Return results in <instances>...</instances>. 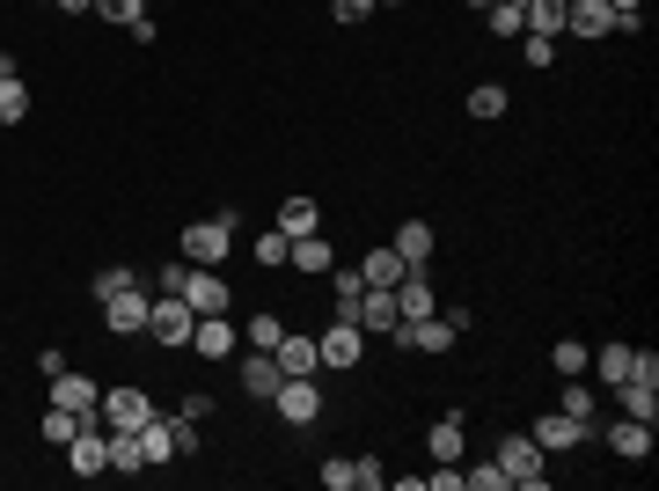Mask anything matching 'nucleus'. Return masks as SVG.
Here are the masks:
<instances>
[{"label": "nucleus", "instance_id": "41", "mask_svg": "<svg viewBox=\"0 0 659 491\" xmlns=\"http://www.w3.org/2000/svg\"><path fill=\"white\" fill-rule=\"evenodd\" d=\"M169 433H176V455H198V418L176 411V418H169Z\"/></svg>", "mask_w": 659, "mask_h": 491}, {"label": "nucleus", "instance_id": "34", "mask_svg": "<svg viewBox=\"0 0 659 491\" xmlns=\"http://www.w3.org/2000/svg\"><path fill=\"white\" fill-rule=\"evenodd\" d=\"M550 360H557V374L572 382V374H586V360H593V352H586V338H557V344H550Z\"/></svg>", "mask_w": 659, "mask_h": 491}, {"label": "nucleus", "instance_id": "40", "mask_svg": "<svg viewBox=\"0 0 659 491\" xmlns=\"http://www.w3.org/2000/svg\"><path fill=\"white\" fill-rule=\"evenodd\" d=\"M330 15H338L344 30H360L366 15H374V0H330Z\"/></svg>", "mask_w": 659, "mask_h": 491}, {"label": "nucleus", "instance_id": "5", "mask_svg": "<svg viewBox=\"0 0 659 491\" xmlns=\"http://www.w3.org/2000/svg\"><path fill=\"white\" fill-rule=\"evenodd\" d=\"M146 418H154V396H146V389H103V404H96V418H89V425H110V433H140Z\"/></svg>", "mask_w": 659, "mask_h": 491}, {"label": "nucleus", "instance_id": "47", "mask_svg": "<svg viewBox=\"0 0 659 491\" xmlns=\"http://www.w3.org/2000/svg\"><path fill=\"white\" fill-rule=\"evenodd\" d=\"M118 287H132V271H125V265H118V271H96V301L118 294Z\"/></svg>", "mask_w": 659, "mask_h": 491}, {"label": "nucleus", "instance_id": "33", "mask_svg": "<svg viewBox=\"0 0 659 491\" xmlns=\"http://www.w3.org/2000/svg\"><path fill=\"white\" fill-rule=\"evenodd\" d=\"M564 418H579V425H593V389H586V374H572L564 382V404H557Z\"/></svg>", "mask_w": 659, "mask_h": 491}, {"label": "nucleus", "instance_id": "9", "mask_svg": "<svg viewBox=\"0 0 659 491\" xmlns=\"http://www.w3.org/2000/svg\"><path fill=\"white\" fill-rule=\"evenodd\" d=\"M67 463L73 477H110V425H81L67 441Z\"/></svg>", "mask_w": 659, "mask_h": 491}, {"label": "nucleus", "instance_id": "30", "mask_svg": "<svg viewBox=\"0 0 659 491\" xmlns=\"http://www.w3.org/2000/svg\"><path fill=\"white\" fill-rule=\"evenodd\" d=\"M279 338H286V323L271 316V308H264V316H249V323H243V344H249V352H271Z\"/></svg>", "mask_w": 659, "mask_h": 491}, {"label": "nucleus", "instance_id": "49", "mask_svg": "<svg viewBox=\"0 0 659 491\" xmlns=\"http://www.w3.org/2000/svg\"><path fill=\"white\" fill-rule=\"evenodd\" d=\"M59 8H67V15H89V8H96V0H59Z\"/></svg>", "mask_w": 659, "mask_h": 491}, {"label": "nucleus", "instance_id": "16", "mask_svg": "<svg viewBox=\"0 0 659 491\" xmlns=\"http://www.w3.org/2000/svg\"><path fill=\"white\" fill-rule=\"evenodd\" d=\"M293 271H308V279H330L338 271V249L322 243V235H293V257H286Z\"/></svg>", "mask_w": 659, "mask_h": 491}, {"label": "nucleus", "instance_id": "36", "mask_svg": "<svg viewBox=\"0 0 659 491\" xmlns=\"http://www.w3.org/2000/svg\"><path fill=\"white\" fill-rule=\"evenodd\" d=\"M462 484H469V491H513V484H506V469H498V455H491V463H469V469H462Z\"/></svg>", "mask_w": 659, "mask_h": 491}, {"label": "nucleus", "instance_id": "29", "mask_svg": "<svg viewBox=\"0 0 659 491\" xmlns=\"http://www.w3.org/2000/svg\"><path fill=\"white\" fill-rule=\"evenodd\" d=\"M37 433H45V441H51V447H67V441H73V433H81V411H67V404H51V411H45V418H37Z\"/></svg>", "mask_w": 659, "mask_h": 491}, {"label": "nucleus", "instance_id": "22", "mask_svg": "<svg viewBox=\"0 0 659 491\" xmlns=\"http://www.w3.org/2000/svg\"><path fill=\"white\" fill-rule=\"evenodd\" d=\"M631 352H637V344L609 338V344H593V360H586V367H593V374H601V382L615 389V382H631Z\"/></svg>", "mask_w": 659, "mask_h": 491}, {"label": "nucleus", "instance_id": "31", "mask_svg": "<svg viewBox=\"0 0 659 491\" xmlns=\"http://www.w3.org/2000/svg\"><path fill=\"white\" fill-rule=\"evenodd\" d=\"M30 118V81L15 74V81H0V125H23Z\"/></svg>", "mask_w": 659, "mask_h": 491}, {"label": "nucleus", "instance_id": "1", "mask_svg": "<svg viewBox=\"0 0 659 491\" xmlns=\"http://www.w3.org/2000/svg\"><path fill=\"white\" fill-rule=\"evenodd\" d=\"M191 330H198V316H191V301L184 294H154L146 301V338L162 344V352H191Z\"/></svg>", "mask_w": 659, "mask_h": 491}, {"label": "nucleus", "instance_id": "25", "mask_svg": "<svg viewBox=\"0 0 659 491\" xmlns=\"http://www.w3.org/2000/svg\"><path fill=\"white\" fill-rule=\"evenodd\" d=\"M396 294L389 287H366V301H360V330H396Z\"/></svg>", "mask_w": 659, "mask_h": 491}, {"label": "nucleus", "instance_id": "43", "mask_svg": "<svg viewBox=\"0 0 659 491\" xmlns=\"http://www.w3.org/2000/svg\"><path fill=\"white\" fill-rule=\"evenodd\" d=\"M631 382H652L659 389V352H631Z\"/></svg>", "mask_w": 659, "mask_h": 491}, {"label": "nucleus", "instance_id": "45", "mask_svg": "<svg viewBox=\"0 0 659 491\" xmlns=\"http://www.w3.org/2000/svg\"><path fill=\"white\" fill-rule=\"evenodd\" d=\"M220 411V404H213V396H205V389H191V396H184V418H198V425H205V418H213Z\"/></svg>", "mask_w": 659, "mask_h": 491}, {"label": "nucleus", "instance_id": "35", "mask_svg": "<svg viewBox=\"0 0 659 491\" xmlns=\"http://www.w3.org/2000/svg\"><path fill=\"white\" fill-rule=\"evenodd\" d=\"M286 257H293V235H286V227H271V235H257V265H264V271H279Z\"/></svg>", "mask_w": 659, "mask_h": 491}, {"label": "nucleus", "instance_id": "19", "mask_svg": "<svg viewBox=\"0 0 659 491\" xmlns=\"http://www.w3.org/2000/svg\"><path fill=\"white\" fill-rule=\"evenodd\" d=\"M433 243H439V235H433V227H425V221H403V227H396V257H403V271H425V257H433Z\"/></svg>", "mask_w": 659, "mask_h": 491}, {"label": "nucleus", "instance_id": "48", "mask_svg": "<svg viewBox=\"0 0 659 491\" xmlns=\"http://www.w3.org/2000/svg\"><path fill=\"white\" fill-rule=\"evenodd\" d=\"M23 74V59H15V51H0V81H15Z\"/></svg>", "mask_w": 659, "mask_h": 491}, {"label": "nucleus", "instance_id": "50", "mask_svg": "<svg viewBox=\"0 0 659 491\" xmlns=\"http://www.w3.org/2000/svg\"><path fill=\"white\" fill-rule=\"evenodd\" d=\"M374 8H411V0H374Z\"/></svg>", "mask_w": 659, "mask_h": 491}, {"label": "nucleus", "instance_id": "20", "mask_svg": "<svg viewBox=\"0 0 659 491\" xmlns=\"http://www.w3.org/2000/svg\"><path fill=\"white\" fill-rule=\"evenodd\" d=\"M609 447L623 455V463H645V455H652V425H645V418H615V425H609Z\"/></svg>", "mask_w": 659, "mask_h": 491}, {"label": "nucleus", "instance_id": "13", "mask_svg": "<svg viewBox=\"0 0 659 491\" xmlns=\"http://www.w3.org/2000/svg\"><path fill=\"white\" fill-rule=\"evenodd\" d=\"M191 352H198V360H235V323H227V316H198Z\"/></svg>", "mask_w": 659, "mask_h": 491}, {"label": "nucleus", "instance_id": "46", "mask_svg": "<svg viewBox=\"0 0 659 491\" xmlns=\"http://www.w3.org/2000/svg\"><path fill=\"white\" fill-rule=\"evenodd\" d=\"M322 484H330V491H352V463H344V455H338V463H322Z\"/></svg>", "mask_w": 659, "mask_h": 491}, {"label": "nucleus", "instance_id": "52", "mask_svg": "<svg viewBox=\"0 0 659 491\" xmlns=\"http://www.w3.org/2000/svg\"><path fill=\"white\" fill-rule=\"evenodd\" d=\"M513 8H528V0H513Z\"/></svg>", "mask_w": 659, "mask_h": 491}, {"label": "nucleus", "instance_id": "27", "mask_svg": "<svg viewBox=\"0 0 659 491\" xmlns=\"http://www.w3.org/2000/svg\"><path fill=\"white\" fill-rule=\"evenodd\" d=\"M279 227H286V235H316V227H322L316 198H286V206H279Z\"/></svg>", "mask_w": 659, "mask_h": 491}, {"label": "nucleus", "instance_id": "42", "mask_svg": "<svg viewBox=\"0 0 659 491\" xmlns=\"http://www.w3.org/2000/svg\"><path fill=\"white\" fill-rule=\"evenodd\" d=\"M528 37V30H520ZM528 67H557V37H528Z\"/></svg>", "mask_w": 659, "mask_h": 491}, {"label": "nucleus", "instance_id": "26", "mask_svg": "<svg viewBox=\"0 0 659 491\" xmlns=\"http://www.w3.org/2000/svg\"><path fill=\"white\" fill-rule=\"evenodd\" d=\"M110 469H118V477H140V469H146L140 433H110Z\"/></svg>", "mask_w": 659, "mask_h": 491}, {"label": "nucleus", "instance_id": "12", "mask_svg": "<svg viewBox=\"0 0 659 491\" xmlns=\"http://www.w3.org/2000/svg\"><path fill=\"white\" fill-rule=\"evenodd\" d=\"M51 404H67V411H81V425H89V418H96V404H103V389L96 382H89V374H51Z\"/></svg>", "mask_w": 659, "mask_h": 491}, {"label": "nucleus", "instance_id": "37", "mask_svg": "<svg viewBox=\"0 0 659 491\" xmlns=\"http://www.w3.org/2000/svg\"><path fill=\"white\" fill-rule=\"evenodd\" d=\"M469 118H506V89H498V81L469 89Z\"/></svg>", "mask_w": 659, "mask_h": 491}, {"label": "nucleus", "instance_id": "3", "mask_svg": "<svg viewBox=\"0 0 659 491\" xmlns=\"http://www.w3.org/2000/svg\"><path fill=\"white\" fill-rule=\"evenodd\" d=\"M235 227H243V213L227 206V213H213V221H191L184 227V265H220L227 257V243H235Z\"/></svg>", "mask_w": 659, "mask_h": 491}, {"label": "nucleus", "instance_id": "10", "mask_svg": "<svg viewBox=\"0 0 659 491\" xmlns=\"http://www.w3.org/2000/svg\"><path fill=\"white\" fill-rule=\"evenodd\" d=\"M586 433H593V425H579V418H564V411H542V418H536V433H528V441H536L542 455H564V447H579Z\"/></svg>", "mask_w": 659, "mask_h": 491}, {"label": "nucleus", "instance_id": "24", "mask_svg": "<svg viewBox=\"0 0 659 491\" xmlns=\"http://www.w3.org/2000/svg\"><path fill=\"white\" fill-rule=\"evenodd\" d=\"M615 411L652 425V418H659V389H652V382H615Z\"/></svg>", "mask_w": 659, "mask_h": 491}, {"label": "nucleus", "instance_id": "6", "mask_svg": "<svg viewBox=\"0 0 659 491\" xmlns=\"http://www.w3.org/2000/svg\"><path fill=\"white\" fill-rule=\"evenodd\" d=\"M360 352H366V330H360V323H330V330L316 338V360L330 374H352V367H360Z\"/></svg>", "mask_w": 659, "mask_h": 491}, {"label": "nucleus", "instance_id": "4", "mask_svg": "<svg viewBox=\"0 0 659 491\" xmlns=\"http://www.w3.org/2000/svg\"><path fill=\"white\" fill-rule=\"evenodd\" d=\"M271 411L286 418L293 433H301V425H316V418H322V389H316V374H286V382L271 389Z\"/></svg>", "mask_w": 659, "mask_h": 491}, {"label": "nucleus", "instance_id": "17", "mask_svg": "<svg viewBox=\"0 0 659 491\" xmlns=\"http://www.w3.org/2000/svg\"><path fill=\"white\" fill-rule=\"evenodd\" d=\"M360 301H366L360 271H330V323H360Z\"/></svg>", "mask_w": 659, "mask_h": 491}, {"label": "nucleus", "instance_id": "32", "mask_svg": "<svg viewBox=\"0 0 659 491\" xmlns=\"http://www.w3.org/2000/svg\"><path fill=\"white\" fill-rule=\"evenodd\" d=\"M484 30H491V37H520V30H528V15H520L513 0H491V8H484Z\"/></svg>", "mask_w": 659, "mask_h": 491}, {"label": "nucleus", "instance_id": "51", "mask_svg": "<svg viewBox=\"0 0 659 491\" xmlns=\"http://www.w3.org/2000/svg\"><path fill=\"white\" fill-rule=\"evenodd\" d=\"M469 8H491V0H469Z\"/></svg>", "mask_w": 659, "mask_h": 491}, {"label": "nucleus", "instance_id": "44", "mask_svg": "<svg viewBox=\"0 0 659 491\" xmlns=\"http://www.w3.org/2000/svg\"><path fill=\"white\" fill-rule=\"evenodd\" d=\"M425 484H433V491H462V463H439Z\"/></svg>", "mask_w": 659, "mask_h": 491}, {"label": "nucleus", "instance_id": "21", "mask_svg": "<svg viewBox=\"0 0 659 491\" xmlns=\"http://www.w3.org/2000/svg\"><path fill=\"white\" fill-rule=\"evenodd\" d=\"M286 374H279V360L271 352H243V389L257 396V404H271V389H279Z\"/></svg>", "mask_w": 659, "mask_h": 491}, {"label": "nucleus", "instance_id": "39", "mask_svg": "<svg viewBox=\"0 0 659 491\" xmlns=\"http://www.w3.org/2000/svg\"><path fill=\"white\" fill-rule=\"evenodd\" d=\"M374 484H389V469L374 463V455H360V463H352V491H374Z\"/></svg>", "mask_w": 659, "mask_h": 491}, {"label": "nucleus", "instance_id": "7", "mask_svg": "<svg viewBox=\"0 0 659 491\" xmlns=\"http://www.w3.org/2000/svg\"><path fill=\"white\" fill-rule=\"evenodd\" d=\"M184 301H191V316H227V279H220V265H191L184 271Z\"/></svg>", "mask_w": 659, "mask_h": 491}, {"label": "nucleus", "instance_id": "8", "mask_svg": "<svg viewBox=\"0 0 659 491\" xmlns=\"http://www.w3.org/2000/svg\"><path fill=\"white\" fill-rule=\"evenodd\" d=\"M146 301L154 294H140V279H132V287H118V294H103V323H110L118 338H146Z\"/></svg>", "mask_w": 659, "mask_h": 491}, {"label": "nucleus", "instance_id": "15", "mask_svg": "<svg viewBox=\"0 0 659 491\" xmlns=\"http://www.w3.org/2000/svg\"><path fill=\"white\" fill-rule=\"evenodd\" d=\"M462 418H469V411H447V418L433 425V433H425V455H433V463H462V455H469V441H462Z\"/></svg>", "mask_w": 659, "mask_h": 491}, {"label": "nucleus", "instance_id": "23", "mask_svg": "<svg viewBox=\"0 0 659 491\" xmlns=\"http://www.w3.org/2000/svg\"><path fill=\"white\" fill-rule=\"evenodd\" d=\"M140 447H146V469H169L176 463V433H169V418H162V411L140 425Z\"/></svg>", "mask_w": 659, "mask_h": 491}, {"label": "nucleus", "instance_id": "28", "mask_svg": "<svg viewBox=\"0 0 659 491\" xmlns=\"http://www.w3.org/2000/svg\"><path fill=\"white\" fill-rule=\"evenodd\" d=\"M360 279H366V287H396V279H403V257H396V249H366Z\"/></svg>", "mask_w": 659, "mask_h": 491}, {"label": "nucleus", "instance_id": "38", "mask_svg": "<svg viewBox=\"0 0 659 491\" xmlns=\"http://www.w3.org/2000/svg\"><path fill=\"white\" fill-rule=\"evenodd\" d=\"M96 15H103V23H125V30H132L146 15V0H96Z\"/></svg>", "mask_w": 659, "mask_h": 491}, {"label": "nucleus", "instance_id": "14", "mask_svg": "<svg viewBox=\"0 0 659 491\" xmlns=\"http://www.w3.org/2000/svg\"><path fill=\"white\" fill-rule=\"evenodd\" d=\"M564 30H572V37H609L615 30L609 0H564Z\"/></svg>", "mask_w": 659, "mask_h": 491}, {"label": "nucleus", "instance_id": "2", "mask_svg": "<svg viewBox=\"0 0 659 491\" xmlns=\"http://www.w3.org/2000/svg\"><path fill=\"white\" fill-rule=\"evenodd\" d=\"M498 469H506L513 491H542L550 484V455H542L528 433H506V441H498Z\"/></svg>", "mask_w": 659, "mask_h": 491}, {"label": "nucleus", "instance_id": "18", "mask_svg": "<svg viewBox=\"0 0 659 491\" xmlns=\"http://www.w3.org/2000/svg\"><path fill=\"white\" fill-rule=\"evenodd\" d=\"M271 360H279V374H322V360H316V338H301V330H286V338L271 344Z\"/></svg>", "mask_w": 659, "mask_h": 491}, {"label": "nucleus", "instance_id": "11", "mask_svg": "<svg viewBox=\"0 0 659 491\" xmlns=\"http://www.w3.org/2000/svg\"><path fill=\"white\" fill-rule=\"evenodd\" d=\"M389 294H396V316H403V323H417V316H433V308H439V294H433V279H425V271H403Z\"/></svg>", "mask_w": 659, "mask_h": 491}]
</instances>
